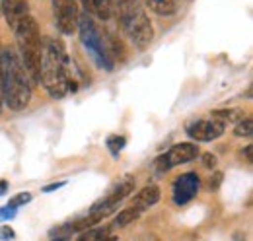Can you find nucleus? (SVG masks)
I'll return each mask as SVG.
<instances>
[{"mask_svg":"<svg viewBox=\"0 0 253 241\" xmlns=\"http://www.w3.org/2000/svg\"><path fill=\"white\" fill-rule=\"evenodd\" d=\"M39 84L47 90L53 99H61L70 90H76L74 70L70 57L61 41L53 37L41 39V66H39Z\"/></svg>","mask_w":253,"mask_h":241,"instance_id":"obj_1","label":"nucleus"},{"mask_svg":"<svg viewBox=\"0 0 253 241\" xmlns=\"http://www.w3.org/2000/svg\"><path fill=\"white\" fill-rule=\"evenodd\" d=\"M0 86L2 97L12 111H24L32 99V80L12 47L0 51Z\"/></svg>","mask_w":253,"mask_h":241,"instance_id":"obj_2","label":"nucleus"},{"mask_svg":"<svg viewBox=\"0 0 253 241\" xmlns=\"http://www.w3.org/2000/svg\"><path fill=\"white\" fill-rule=\"evenodd\" d=\"M111 6L117 14L121 30L125 31L130 43L138 51H146L154 41V30L140 0H111Z\"/></svg>","mask_w":253,"mask_h":241,"instance_id":"obj_3","label":"nucleus"},{"mask_svg":"<svg viewBox=\"0 0 253 241\" xmlns=\"http://www.w3.org/2000/svg\"><path fill=\"white\" fill-rule=\"evenodd\" d=\"M16 39H18V57L22 60L32 84H39V66H41V35L37 22L33 16H26L16 28Z\"/></svg>","mask_w":253,"mask_h":241,"instance_id":"obj_4","label":"nucleus"},{"mask_svg":"<svg viewBox=\"0 0 253 241\" xmlns=\"http://www.w3.org/2000/svg\"><path fill=\"white\" fill-rule=\"evenodd\" d=\"M78 31H80V41L84 45V49L88 51L90 59L95 64L107 72L113 70V60L107 55V47H105V37L101 35L99 28L95 26L94 18L88 14H80L78 20Z\"/></svg>","mask_w":253,"mask_h":241,"instance_id":"obj_5","label":"nucleus"},{"mask_svg":"<svg viewBox=\"0 0 253 241\" xmlns=\"http://www.w3.org/2000/svg\"><path fill=\"white\" fill-rule=\"evenodd\" d=\"M134 185H136V179L134 177H125V179H121L103 199H99L97 202H95L94 206L88 210V218L94 222V226H97L103 218H107V216H111L113 212L117 210V206L125 201L128 195H132L134 193Z\"/></svg>","mask_w":253,"mask_h":241,"instance_id":"obj_6","label":"nucleus"},{"mask_svg":"<svg viewBox=\"0 0 253 241\" xmlns=\"http://www.w3.org/2000/svg\"><path fill=\"white\" fill-rule=\"evenodd\" d=\"M53 14H55V26L64 35H72L78 31L80 10L76 0H53Z\"/></svg>","mask_w":253,"mask_h":241,"instance_id":"obj_7","label":"nucleus"},{"mask_svg":"<svg viewBox=\"0 0 253 241\" xmlns=\"http://www.w3.org/2000/svg\"><path fill=\"white\" fill-rule=\"evenodd\" d=\"M197 156H199V148L195 144H191V142L175 144L156 160V169L158 171H169V169H173L181 163H187L191 160H195Z\"/></svg>","mask_w":253,"mask_h":241,"instance_id":"obj_8","label":"nucleus"},{"mask_svg":"<svg viewBox=\"0 0 253 241\" xmlns=\"http://www.w3.org/2000/svg\"><path fill=\"white\" fill-rule=\"evenodd\" d=\"M226 130V122L216 117L212 119H197L187 124L185 132L189 134V138L197 140V142H211L220 138Z\"/></svg>","mask_w":253,"mask_h":241,"instance_id":"obj_9","label":"nucleus"},{"mask_svg":"<svg viewBox=\"0 0 253 241\" xmlns=\"http://www.w3.org/2000/svg\"><path fill=\"white\" fill-rule=\"evenodd\" d=\"M199 187H201V179H199V175L195 171H187V173L179 175L177 179L173 181V187H171L173 202L179 204V206L191 202L197 197Z\"/></svg>","mask_w":253,"mask_h":241,"instance_id":"obj_10","label":"nucleus"},{"mask_svg":"<svg viewBox=\"0 0 253 241\" xmlns=\"http://www.w3.org/2000/svg\"><path fill=\"white\" fill-rule=\"evenodd\" d=\"M0 10L4 12V18L8 26L14 30L26 16H30L28 0H0Z\"/></svg>","mask_w":253,"mask_h":241,"instance_id":"obj_11","label":"nucleus"},{"mask_svg":"<svg viewBox=\"0 0 253 241\" xmlns=\"http://www.w3.org/2000/svg\"><path fill=\"white\" fill-rule=\"evenodd\" d=\"M158 201H160V189L156 185H146L144 189H140V191L134 195L130 206H134L136 210L144 212V210H148L150 206H154Z\"/></svg>","mask_w":253,"mask_h":241,"instance_id":"obj_12","label":"nucleus"},{"mask_svg":"<svg viewBox=\"0 0 253 241\" xmlns=\"http://www.w3.org/2000/svg\"><path fill=\"white\" fill-rule=\"evenodd\" d=\"M82 8L86 10L88 16L99 18V20H109L113 14L111 0H80Z\"/></svg>","mask_w":253,"mask_h":241,"instance_id":"obj_13","label":"nucleus"},{"mask_svg":"<svg viewBox=\"0 0 253 241\" xmlns=\"http://www.w3.org/2000/svg\"><path fill=\"white\" fill-rule=\"evenodd\" d=\"M158 16H171L177 12V0H142Z\"/></svg>","mask_w":253,"mask_h":241,"instance_id":"obj_14","label":"nucleus"},{"mask_svg":"<svg viewBox=\"0 0 253 241\" xmlns=\"http://www.w3.org/2000/svg\"><path fill=\"white\" fill-rule=\"evenodd\" d=\"M140 214H142V212L136 210L134 206H130V204H128L126 208H123V210L115 216L113 226H115V228H125V226H128V224H132L134 220H138V218H140Z\"/></svg>","mask_w":253,"mask_h":241,"instance_id":"obj_15","label":"nucleus"},{"mask_svg":"<svg viewBox=\"0 0 253 241\" xmlns=\"http://www.w3.org/2000/svg\"><path fill=\"white\" fill-rule=\"evenodd\" d=\"M126 144V138L125 136H119V134H111L107 136V148L113 156H119V152L125 148Z\"/></svg>","mask_w":253,"mask_h":241,"instance_id":"obj_16","label":"nucleus"},{"mask_svg":"<svg viewBox=\"0 0 253 241\" xmlns=\"http://www.w3.org/2000/svg\"><path fill=\"white\" fill-rule=\"evenodd\" d=\"M103 238H107V230H103V228H90V230H86L78 241H99L103 240Z\"/></svg>","mask_w":253,"mask_h":241,"instance_id":"obj_17","label":"nucleus"},{"mask_svg":"<svg viewBox=\"0 0 253 241\" xmlns=\"http://www.w3.org/2000/svg\"><path fill=\"white\" fill-rule=\"evenodd\" d=\"M234 132H236V136H252L253 132V120L250 117H246V119H242L238 124H236V128H234Z\"/></svg>","mask_w":253,"mask_h":241,"instance_id":"obj_18","label":"nucleus"},{"mask_svg":"<svg viewBox=\"0 0 253 241\" xmlns=\"http://www.w3.org/2000/svg\"><path fill=\"white\" fill-rule=\"evenodd\" d=\"M32 201V195L30 193H20L18 197H14L10 202H8V206L14 210V208H18V206H22V204H26V202H30Z\"/></svg>","mask_w":253,"mask_h":241,"instance_id":"obj_19","label":"nucleus"},{"mask_svg":"<svg viewBox=\"0 0 253 241\" xmlns=\"http://www.w3.org/2000/svg\"><path fill=\"white\" fill-rule=\"evenodd\" d=\"M14 238V232H12V228L10 226H4L2 230H0V240L2 241H10Z\"/></svg>","mask_w":253,"mask_h":241,"instance_id":"obj_20","label":"nucleus"},{"mask_svg":"<svg viewBox=\"0 0 253 241\" xmlns=\"http://www.w3.org/2000/svg\"><path fill=\"white\" fill-rule=\"evenodd\" d=\"M203 161H205L207 167H214V165H216V158L211 156V154H205V156H203Z\"/></svg>","mask_w":253,"mask_h":241,"instance_id":"obj_21","label":"nucleus"},{"mask_svg":"<svg viewBox=\"0 0 253 241\" xmlns=\"http://www.w3.org/2000/svg\"><path fill=\"white\" fill-rule=\"evenodd\" d=\"M63 185H64V181H61V183H53V185H47V187H45L43 191H45V193H49V191H55V189H61Z\"/></svg>","mask_w":253,"mask_h":241,"instance_id":"obj_22","label":"nucleus"},{"mask_svg":"<svg viewBox=\"0 0 253 241\" xmlns=\"http://www.w3.org/2000/svg\"><path fill=\"white\" fill-rule=\"evenodd\" d=\"M220 181H222V173H216V175H214V181L211 179V189H216V187L220 185Z\"/></svg>","mask_w":253,"mask_h":241,"instance_id":"obj_23","label":"nucleus"},{"mask_svg":"<svg viewBox=\"0 0 253 241\" xmlns=\"http://www.w3.org/2000/svg\"><path fill=\"white\" fill-rule=\"evenodd\" d=\"M246 158H248V161H252V146L246 148Z\"/></svg>","mask_w":253,"mask_h":241,"instance_id":"obj_24","label":"nucleus"},{"mask_svg":"<svg viewBox=\"0 0 253 241\" xmlns=\"http://www.w3.org/2000/svg\"><path fill=\"white\" fill-rule=\"evenodd\" d=\"M2 105H4V97H2V86H0V113H2Z\"/></svg>","mask_w":253,"mask_h":241,"instance_id":"obj_25","label":"nucleus"},{"mask_svg":"<svg viewBox=\"0 0 253 241\" xmlns=\"http://www.w3.org/2000/svg\"><path fill=\"white\" fill-rule=\"evenodd\" d=\"M99 241H117V238H113V236H107V238H103V240Z\"/></svg>","mask_w":253,"mask_h":241,"instance_id":"obj_26","label":"nucleus"},{"mask_svg":"<svg viewBox=\"0 0 253 241\" xmlns=\"http://www.w3.org/2000/svg\"><path fill=\"white\" fill-rule=\"evenodd\" d=\"M53 241H68V240H63V238H57V240H53Z\"/></svg>","mask_w":253,"mask_h":241,"instance_id":"obj_27","label":"nucleus"}]
</instances>
